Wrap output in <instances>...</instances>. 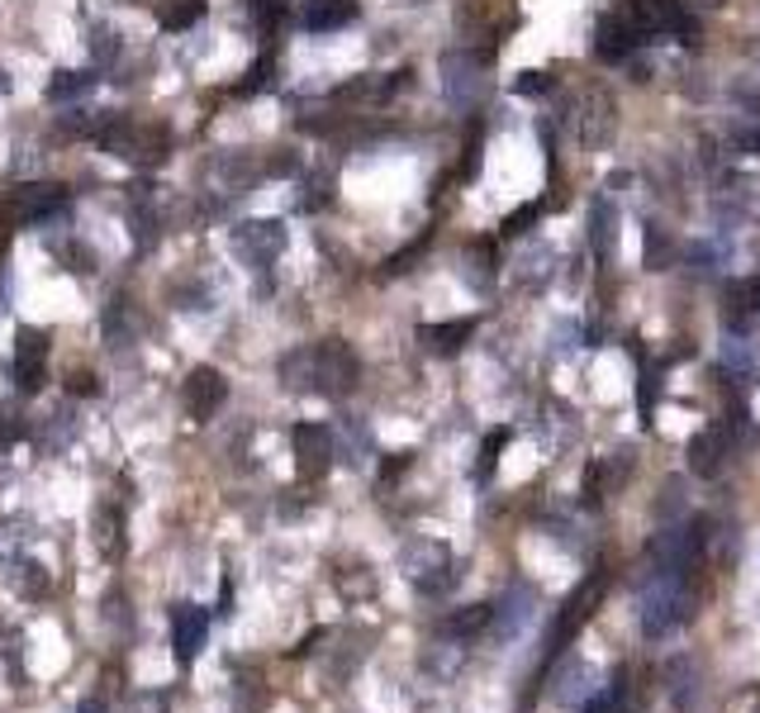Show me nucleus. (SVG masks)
Segmentation results:
<instances>
[{
	"mask_svg": "<svg viewBox=\"0 0 760 713\" xmlns=\"http://www.w3.org/2000/svg\"><path fill=\"white\" fill-rule=\"evenodd\" d=\"M723 305H727V328H747L760 314V276L723 281Z\"/></svg>",
	"mask_w": 760,
	"mask_h": 713,
	"instance_id": "nucleus-19",
	"label": "nucleus"
},
{
	"mask_svg": "<svg viewBox=\"0 0 760 713\" xmlns=\"http://www.w3.org/2000/svg\"><path fill=\"white\" fill-rule=\"evenodd\" d=\"M234 252L252 267H271L285 252V224L281 219H248L234 228Z\"/></svg>",
	"mask_w": 760,
	"mask_h": 713,
	"instance_id": "nucleus-9",
	"label": "nucleus"
},
{
	"mask_svg": "<svg viewBox=\"0 0 760 713\" xmlns=\"http://www.w3.org/2000/svg\"><path fill=\"white\" fill-rule=\"evenodd\" d=\"M63 205H67V191H63V185H53V181H29V185H14V191L5 195L0 214H5V219H14V224H24V219L43 224V219H53V214L63 210Z\"/></svg>",
	"mask_w": 760,
	"mask_h": 713,
	"instance_id": "nucleus-7",
	"label": "nucleus"
},
{
	"mask_svg": "<svg viewBox=\"0 0 760 713\" xmlns=\"http://www.w3.org/2000/svg\"><path fill=\"white\" fill-rule=\"evenodd\" d=\"M470 333H476V319H452V324H423L419 328V338L428 342V352H438V356H452V352H462Z\"/></svg>",
	"mask_w": 760,
	"mask_h": 713,
	"instance_id": "nucleus-24",
	"label": "nucleus"
},
{
	"mask_svg": "<svg viewBox=\"0 0 760 713\" xmlns=\"http://www.w3.org/2000/svg\"><path fill=\"white\" fill-rule=\"evenodd\" d=\"M295 456H299V476L305 480H319L328 462H333V433H328L324 423H295Z\"/></svg>",
	"mask_w": 760,
	"mask_h": 713,
	"instance_id": "nucleus-13",
	"label": "nucleus"
},
{
	"mask_svg": "<svg viewBox=\"0 0 760 713\" xmlns=\"http://www.w3.org/2000/svg\"><path fill=\"white\" fill-rule=\"evenodd\" d=\"M405 466H409V452H395L390 462H385V480H395V476H399V471H405Z\"/></svg>",
	"mask_w": 760,
	"mask_h": 713,
	"instance_id": "nucleus-43",
	"label": "nucleus"
},
{
	"mask_svg": "<svg viewBox=\"0 0 760 713\" xmlns=\"http://www.w3.org/2000/svg\"><path fill=\"white\" fill-rule=\"evenodd\" d=\"M480 627H490V604H466L462 613H452L447 623H442V633L447 637H470V633H480Z\"/></svg>",
	"mask_w": 760,
	"mask_h": 713,
	"instance_id": "nucleus-27",
	"label": "nucleus"
},
{
	"mask_svg": "<svg viewBox=\"0 0 760 713\" xmlns=\"http://www.w3.org/2000/svg\"><path fill=\"white\" fill-rule=\"evenodd\" d=\"M466 262H470V281L490 285V276H495V248H490V242H470Z\"/></svg>",
	"mask_w": 760,
	"mask_h": 713,
	"instance_id": "nucleus-32",
	"label": "nucleus"
},
{
	"mask_svg": "<svg viewBox=\"0 0 760 713\" xmlns=\"http://www.w3.org/2000/svg\"><path fill=\"white\" fill-rule=\"evenodd\" d=\"M91 138L105 152L124 157V162H134V167H162L167 148H171V134L162 124H138V120H128V114H120V110L100 114V124H95Z\"/></svg>",
	"mask_w": 760,
	"mask_h": 713,
	"instance_id": "nucleus-2",
	"label": "nucleus"
},
{
	"mask_svg": "<svg viewBox=\"0 0 760 713\" xmlns=\"http://www.w3.org/2000/svg\"><path fill=\"white\" fill-rule=\"evenodd\" d=\"M5 291H10V281H5V271H0V314H5Z\"/></svg>",
	"mask_w": 760,
	"mask_h": 713,
	"instance_id": "nucleus-46",
	"label": "nucleus"
},
{
	"mask_svg": "<svg viewBox=\"0 0 760 713\" xmlns=\"http://www.w3.org/2000/svg\"><path fill=\"white\" fill-rule=\"evenodd\" d=\"M504 442H509V428H499V433L485 438V452H480V476H490V471H495L499 452H504Z\"/></svg>",
	"mask_w": 760,
	"mask_h": 713,
	"instance_id": "nucleus-36",
	"label": "nucleus"
},
{
	"mask_svg": "<svg viewBox=\"0 0 760 713\" xmlns=\"http://www.w3.org/2000/svg\"><path fill=\"white\" fill-rule=\"evenodd\" d=\"M114 53H120V43H114L110 29H100V34H95V63H110Z\"/></svg>",
	"mask_w": 760,
	"mask_h": 713,
	"instance_id": "nucleus-42",
	"label": "nucleus"
},
{
	"mask_svg": "<svg viewBox=\"0 0 760 713\" xmlns=\"http://www.w3.org/2000/svg\"><path fill=\"white\" fill-rule=\"evenodd\" d=\"M590 242H594V257H609L619 252V210L609 205V195H599L590 205Z\"/></svg>",
	"mask_w": 760,
	"mask_h": 713,
	"instance_id": "nucleus-23",
	"label": "nucleus"
},
{
	"mask_svg": "<svg viewBox=\"0 0 760 713\" xmlns=\"http://www.w3.org/2000/svg\"><path fill=\"white\" fill-rule=\"evenodd\" d=\"M599 595H604V570H594V576L585 580L580 590L566 599L562 619H556V627H552V652H562V647H566V637H576V633H580V623H585V619H590V613H594Z\"/></svg>",
	"mask_w": 760,
	"mask_h": 713,
	"instance_id": "nucleus-12",
	"label": "nucleus"
},
{
	"mask_svg": "<svg viewBox=\"0 0 760 713\" xmlns=\"http://www.w3.org/2000/svg\"><path fill=\"white\" fill-rule=\"evenodd\" d=\"M723 452H727V433L723 428H704V433L690 438V471L694 476L713 480L723 471Z\"/></svg>",
	"mask_w": 760,
	"mask_h": 713,
	"instance_id": "nucleus-21",
	"label": "nucleus"
},
{
	"mask_svg": "<svg viewBox=\"0 0 760 713\" xmlns=\"http://www.w3.org/2000/svg\"><path fill=\"white\" fill-rule=\"evenodd\" d=\"M727 713H760V684H747L727 699Z\"/></svg>",
	"mask_w": 760,
	"mask_h": 713,
	"instance_id": "nucleus-38",
	"label": "nucleus"
},
{
	"mask_svg": "<svg viewBox=\"0 0 760 713\" xmlns=\"http://www.w3.org/2000/svg\"><path fill=\"white\" fill-rule=\"evenodd\" d=\"M462 642H442V647H433V652H428V670H433V676H442V680H447V676H456V666H462Z\"/></svg>",
	"mask_w": 760,
	"mask_h": 713,
	"instance_id": "nucleus-31",
	"label": "nucleus"
},
{
	"mask_svg": "<svg viewBox=\"0 0 760 713\" xmlns=\"http://www.w3.org/2000/svg\"><path fill=\"white\" fill-rule=\"evenodd\" d=\"M224 399H228V381H224V371H214V366H195L191 376H185V385H181V405H185V414H191L195 423L214 419Z\"/></svg>",
	"mask_w": 760,
	"mask_h": 713,
	"instance_id": "nucleus-10",
	"label": "nucleus"
},
{
	"mask_svg": "<svg viewBox=\"0 0 760 713\" xmlns=\"http://www.w3.org/2000/svg\"><path fill=\"white\" fill-rule=\"evenodd\" d=\"M723 371L737 385H760V348L747 338V328H727L723 333Z\"/></svg>",
	"mask_w": 760,
	"mask_h": 713,
	"instance_id": "nucleus-17",
	"label": "nucleus"
},
{
	"mask_svg": "<svg viewBox=\"0 0 760 713\" xmlns=\"http://www.w3.org/2000/svg\"><path fill=\"white\" fill-rule=\"evenodd\" d=\"M537 214H542V205H523V210H513L509 219H504V238L528 234V224H537Z\"/></svg>",
	"mask_w": 760,
	"mask_h": 713,
	"instance_id": "nucleus-37",
	"label": "nucleus"
},
{
	"mask_svg": "<svg viewBox=\"0 0 760 713\" xmlns=\"http://www.w3.org/2000/svg\"><path fill=\"white\" fill-rule=\"evenodd\" d=\"M338 433H342V452H348V462H362V452L371 448V433L356 419H342L338 423Z\"/></svg>",
	"mask_w": 760,
	"mask_h": 713,
	"instance_id": "nucleus-33",
	"label": "nucleus"
},
{
	"mask_svg": "<svg viewBox=\"0 0 760 713\" xmlns=\"http://www.w3.org/2000/svg\"><path fill=\"white\" fill-rule=\"evenodd\" d=\"M699 552H704V533L699 523H676L666 528L661 537L651 542V576H690L699 566Z\"/></svg>",
	"mask_w": 760,
	"mask_h": 713,
	"instance_id": "nucleus-5",
	"label": "nucleus"
},
{
	"mask_svg": "<svg viewBox=\"0 0 760 713\" xmlns=\"http://www.w3.org/2000/svg\"><path fill=\"white\" fill-rule=\"evenodd\" d=\"M356 376H362V366H356V352L342 338H324V342L299 348L281 362V381L291 385V391H319L328 399L352 395Z\"/></svg>",
	"mask_w": 760,
	"mask_h": 713,
	"instance_id": "nucleus-1",
	"label": "nucleus"
},
{
	"mask_svg": "<svg viewBox=\"0 0 760 713\" xmlns=\"http://www.w3.org/2000/svg\"><path fill=\"white\" fill-rule=\"evenodd\" d=\"M205 637H209V613L191 604V599H181L177 609H171V652H177V661L181 666H191L200 647H205Z\"/></svg>",
	"mask_w": 760,
	"mask_h": 713,
	"instance_id": "nucleus-11",
	"label": "nucleus"
},
{
	"mask_svg": "<svg viewBox=\"0 0 760 713\" xmlns=\"http://www.w3.org/2000/svg\"><path fill=\"white\" fill-rule=\"evenodd\" d=\"M627 14L642 24V34H680L684 0H627Z\"/></svg>",
	"mask_w": 760,
	"mask_h": 713,
	"instance_id": "nucleus-18",
	"label": "nucleus"
},
{
	"mask_svg": "<svg viewBox=\"0 0 760 713\" xmlns=\"http://www.w3.org/2000/svg\"><path fill=\"white\" fill-rule=\"evenodd\" d=\"M71 391H77V395H91V391H95V381H91V376H86V371H81V376L71 381Z\"/></svg>",
	"mask_w": 760,
	"mask_h": 713,
	"instance_id": "nucleus-44",
	"label": "nucleus"
},
{
	"mask_svg": "<svg viewBox=\"0 0 760 713\" xmlns=\"http://www.w3.org/2000/svg\"><path fill=\"white\" fill-rule=\"evenodd\" d=\"M352 20H356L352 0H309V5L299 10V24H305L309 34H333V29H348Z\"/></svg>",
	"mask_w": 760,
	"mask_h": 713,
	"instance_id": "nucleus-20",
	"label": "nucleus"
},
{
	"mask_svg": "<svg viewBox=\"0 0 760 713\" xmlns=\"http://www.w3.org/2000/svg\"><path fill=\"white\" fill-rule=\"evenodd\" d=\"M423 248H428V234H423L419 242H413V248H405V252H395V257H390V262H385V271H409V262H413V257H419Z\"/></svg>",
	"mask_w": 760,
	"mask_h": 713,
	"instance_id": "nucleus-40",
	"label": "nucleus"
},
{
	"mask_svg": "<svg viewBox=\"0 0 760 713\" xmlns=\"http://www.w3.org/2000/svg\"><path fill=\"white\" fill-rule=\"evenodd\" d=\"M77 713H105V704H100V699H86V704H81Z\"/></svg>",
	"mask_w": 760,
	"mask_h": 713,
	"instance_id": "nucleus-45",
	"label": "nucleus"
},
{
	"mask_svg": "<svg viewBox=\"0 0 760 713\" xmlns=\"http://www.w3.org/2000/svg\"><path fill=\"white\" fill-rule=\"evenodd\" d=\"M200 14H205V0H177V5H167L162 10V29H191V24H200Z\"/></svg>",
	"mask_w": 760,
	"mask_h": 713,
	"instance_id": "nucleus-30",
	"label": "nucleus"
},
{
	"mask_svg": "<svg viewBox=\"0 0 760 713\" xmlns=\"http://www.w3.org/2000/svg\"><path fill=\"white\" fill-rule=\"evenodd\" d=\"M690 619H694V595L684 590V576H651L647 595H642V633L666 637Z\"/></svg>",
	"mask_w": 760,
	"mask_h": 713,
	"instance_id": "nucleus-3",
	"label": "nucleus"
},
{
	"mask_svg": "<svg viewBox=\"0 0 760 713\" xmlns=\"http://www.w3.org/2000/svg\"><path fill=\"white\" fill-rule=\"evenodd\" d=\"M271 67H276V57H271V53H262V57H257V67L248 71V81L238 86V95H257V91H266V81H271Z\"/></svg>",
	"mask_w": 760,
	"mask_h": 713,
	"instance_id": "nucleus-35",
	"label": "nucleus"
},
{
	"mask_svg": "<svg viewBox=\"0 0 760 713\" xmlns=\"http://www.w3.org/2000/svg\"><path fill=\"white\" fill-rule=\"evenodd\" d=\"M0 91H10V77H5V71H0Z\"/></svg>",
	"mask_w": 760,
	"mask_h": 713,
	"instance_id": "nucleus-47",
	"label": "nucleus"
},
{
	"mask_svg": "<svg viewBox=\"0 0 760 713\" xmlns=\"http://www.w3.org/2000/svg\"><path fill=\"white\" fill-rule=\"evenodd\" d=\"M513 91H519V95H542V91H552V81H547V71H523V77L513 81Z\"/></svg>",
	"mask_w": 760,
	"mask_h": 713,
	"instance_id": "nucleus-39",
	"label": "nucleus"
},
{
	"mask_svg": "<svg viewBox=\"0 0 760 713\" xmlns=\"http://www.w3.org/2000/svg\"><path fill=\"white\" fill-rule=\"evenodd\" d=\"M485 91V63L480 53H442V95L456 110H470Z\"/></svg>",
	"mask_w": 760,
	"mask_h": 713,
	"instance_id": "nucleus-6",
	"label": "nucleus"
},
{
	"mask_svg": "<svg viewBox=\"0 0 760 713\" xmlns=\"http://www.w3.org/2000/svg\"><path fill=\"white\" fill-rule=\"evenodd\" d=\"M666 680H670V699H676L680 709H690L699 699V661L694 656H676V661L666 666Z\"/></svg>",
	"mask_w": 760,
	"mask_h": 713,
	"instance_id": "nucleus-25",
	"label": "nucleus"
},
{
	"mask_svg": "<svg viewBox=\"0 0 760 713\" xmlns=\"http://www.w3.org/2000/svg\"><path fill=\"white\" fill-rule=\"evenodd\" d=\"M266 171H271V177H295V171H299V157H295V152H276V157L266 162Z\"/></svg>",
	"mask_w": 760,
	"mask_h": 713,
	"instance_id": "nucleus-41",
	"label": "nucleus"
},
{
	"mask_svg": "<svg viewBox=\"0 0 760 713\" xmlns=\"http://www.w3.org/2000/svg\"><path fill=\"white\" fill-rule=\"evenodd\" d=\"M642 257H647V271H666L676 262V242L661 234V224H647V238H642Z\"/></svg>",
	"mask_w": 760,
	"mask_h": 713,
	"instance_id": "nucleus-28",
	"label": "nucleus"
},
{
	"mask_svg": "<svg viewBox=\"0 0 760 713\" xmlns=\"http://www.w3.org/2000/svg\"><path fill=\"white\" fill-rule=\"evenodd\" d=\"M248 5H252V20H257V24H262L266 34H271V29H276V24L285 20V10H291V0H248Z\"/></svg>",
	"mask_w": 760,
	"mask_h": 713,
	"instance_id": "nucleus-34",
	"label": "nucleus"
},
{
	"mask_svg": "<svg viewBox=\"0 0 760 713\" xmlns=\"http://www.w3.org/2000/svg\"><path fill=\"white\" fill-rule=\"evenodd\" d=\"M533 609H537L533 585H513V590L499 599V604H490V627H495V637H499V642L519 637L523 627L533 623Z\"/></svg>",
	"mask_w": 760,
	"mask_h": 713,
	"instance_id": "nucleus-14",
	"label": "nucleus"
},
{
	"mask_svg": "<svg viewBox=\"0 0 760 713\" xmlns=\"http://www.w3.org/2000/svg\"><path fill=\"white\" fill-rule=\"evenodd\" d=\"M399 570L409 576L413 590L442 595L452 585V552L433 537H413V542H405V552H399Z\"/></svg>",
	"mask_w": 760,
	"mask_h": 713,
	"instance_id": "nucleus-4",
	"label": "nucleus"
},
{
	"mask_svg": "<svg viewBox=\"0 0 760 713\" xmlns=\"http://www.w3.org/2000/svg\"><path fill=\"white\" fill-rule=\"evenodd\" d=\"M95 86L91 71H57V77L48 81V100H77Z\"/></svg>",
	"mask_w": 760,
	"mask_h": 713,
	"instance_id": "nucleus-29",
	"label": "nucleus"
},
{
	"mask_svg": "<svg viewBox=\"0 0 760 713\" xmlns=\"http://www.w3.org/2000/svg\"><path fill=\"white\" fill-rule=\"evenodd\" d=\"M594 690H599V670H594L590 661H580V656L562 661V670L552 676V699H556L562 709H580Z\"/></svg>",
	"mask_w": 760,
	"mask_h": 713,
	"instance_id": "nucleus-16",
	"label": "nucleus"
},
{
	"mask_svg": "<svg viewBox=\"0 0 760 713\" xmlns=\"http://www.w3.org/2000/svg\"><path fill=\"white\" fill-rule=\"evenodd\" d=\"M14 376H20V391L34 395L48 381V338L38 328H20V348H14Z\"/></svg>",
	"mask_w": 760,
	"mask_h": 713,
	"instance_id": "nucleus-15",
	"label": "nucleus"
},
{
	"mask_svg": "<svg viewBox=\"0 0 760 713\" xmlns=\"http://www.w3.org/2000/svg\"><path fill=\"white\" fill-rule=\"evenodd\" d=\"M642 24L633 20L627 10H613V14H604V20L594 24V57L599 63H627L637 48H642Z\"/></svg>",
	"mask_w": 760,
	"mask_h": 713,
	"instance_id": "nucleus-8",
	"label": "nucleus"
},
{
	"mask_svg": "<svg viewBox=\"0 0 760 713\" xmlns=\"http://www.w3.org/2000/svg\"><path fill=\"white\" fill-rule=\"evenodd\" d=\"M613 138V100L609 95H590L580 114V143L585 148H604Z\"/></svg>",
	"mask_w": 760,
	"mask_h": 713,
	"instance_id": "nucleus-22",
	"label": "nucleus"
},
{
	"mask_svg": "<svg viewBox=\"0 0 760 713\" xmlns=\"http://www.w3.org/2000/svg\"><path fill=\"white\" fill-rule=\"evenodd\" d=\"M95 547H100V556H120L124 552V533H120V509H100L95 513Z\"/></svg>",
	"mask_w": 760,
	"mask_h": 713,
	"instance_id": "nucleus-26",
	"label": "nucleus"
}]
</instances>
